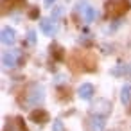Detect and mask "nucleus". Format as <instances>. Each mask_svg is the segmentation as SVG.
Segmentation results:
<instances>
[{
	"label": "nucleus",
	"mask_w": 131,
	"mask_h": 131,
	"mask_svg": "<svg viewBox=\"0 0 131 131\" xmlns=\"http://www.w3.org/2000/svg\"><path fill=\"white\" fill-rule=\"evenodd\" d=\"M38 15H40V11H38V9H32V11L29 13V16H31V18H38Z\"/></svg>",
	"instance_id": "obj_16"
},
{
	"label": "nucleus",
	"mask_w": 131,
	"mask_h": 131,
	"mask_svg": "<svg viewBox=\"0 0 131 131\" xmlns=\"http://www.w3.org/2000/svg\"><path fill=\"white\" fill-rule=\"evenodd\" d=\"M131 7L129 0H106L104 4V11H106V16L115 20V18H120L124 13H127Z\"/></svg>",
	"instance_id": "obj_1"
},
{
	"label": "nucleus",
	"mask_w": 131,
	"mask_h": 131,
	"mask_svg": "<svg viewBox=\"0 0 131 131\" xmlns=\"http://www.w3.org/2000/svg\"><path fill=\"white\" fill-rule=\"evenodd\" d=\"M54 2H56V0H43V6H45V7H50Z\"/></svg>",
	"instance_id": "obj_17"
},
{
	"label": "nucleus",
	"mask_w": 131,
	"mask_h": 131,
	"mask_svg": "<svg viewBox=\"0 0 131 131\" xmlns=\"http://www.w3.org/2000/svg\"><path fill=\"white\" fill-rule=\"evenodd\" d=\"M77 95H79V99H83V101L92 99V95H93V84L83 83V84L79 86V90H77Z\"/></svg>",
	"instance_id": "obj_8"
},
{
	"label": "nucleus",
	"mask_w": 131,
	"mask_h": 131,
	"mask_svg": "<svg viewBox=\"0 0 131 131\" xmlns=\"http://www.w3.org/2000/svg\"><path fill=\"white\" fill-rule=\"evenodd\" d=\"M75 13H81L86 24H92V22L97 18V11L93 9V6H88L86 2H79V4L75 6Z\"/></svg>",
	"instance_id": "obj_5"
},
{
	"label": "nucleus",
	"mask_w": 131,
	"mask_h": 131,
	"mask_svg": "<svg viewBox=\"0 0 131 131\" xmlns=\"http://www.w3.org/2000/svg\"><path fill=\"white\" fill-rule=\"evenodd\" d=\"M45 101V88L40 83H31L25 90V104L27 108L31 106H38Z\"/></svg>",
	"instance_id": "obj_2"
},
{
	"label": "nucleus",
	"mask_w": 131,
	"mask_h": 131,
	"mask_svg": "<svg viewBox=\"0 0 131 131\" xmlns=\"http://www.w3.org/2000/svg\"><path fill=\"white\" fill-rule=\"evenodd\" d=\"M0 40H2L4 45H13V43L16 41V32H15V29L4 27V29H2V34H0Z\"/></svg>",
	"instance_id": "obj_7"
},
{
	"label": "nucleus",
	"mask_w": 131,
	"mask_h": 131,
	"mask_svg": "<svg viewBox=\"0 0 131 131\" xmlns=\"http://www.w3.org/2000/svg\"><path fill=\"white\" fill-rule=\"evenodd\" d=\"M40 29L43 31V34H47V36H54V34L58 32V22L52 20V18H45V20L40 22Z\"/></svg>",
	"instance_id": "obj_6"
},
{
	"label": "nucleus",
	"mask_w": 131,
	"mask_h": 131,
	"mask_svg": "<svg viewBox=\"0 0 131 131\" xmlns=\"http://www.w3.org/2000/svg\"><path fill=\"white\" fill-rule=\"evenodd\" d=\"M50 52L54 54V58H56V59H61V50H59V47H58V45H52V47H50Z\"/></svg>",
	"instance_id": "obj_12"
},
{
	"label": "nucleus",
	"mask_w": 131,
	"mask_h": 131,
	"mask_svg": "<svg viewBox=\"0 0 131 131\" xmlns=\"http://www.w3.org/2000/svg\"><path fill=\"white\" fill-rule=\"evenodd\" d=\"M52 131H63V122H61V120H54Z\"/></svg>",
	"instance_id": "obj_15"
},
{
	"label": "nucleus",
	"mask_w": 131,
	"mask_h": 131,
	"mask_svg": "<svg viewBox=\"0 0 131 131\" xmlns=\"http://www.w3.org/2000/svg\"><path fill=\"white\" fill-rule=\"evenodd\" d=\"M120 102L124 106H127L131 102V84H124L120 90Z\"/></svg>",
	"instance_id": "obj_11"
},
{
	"label": "nucleus",
	"mask_w": 131,
	"mask_h": 131,
	"mask_svg": "<svg viewBox=\"0 0 131 131\" xmlns=\"http://www.w3.org/2000/svg\"><path fill=\"white\" fill-rule=\"evenodd\" d=\"M31 120H34V122H38V124H43V122H47V120H49V113H47L45 110L36 108V110L31 113Z\"/></svg>",
	"instance_id": "obj_10"
},
{
	"label": "nucleus",
	"mask_w": 131,
	"mask_h": 131,
	"mask_svg": "<svg viewBox=\"0 0 131 131\" xmlns=\"http://www.w3.org/2000/svg\"><path fill=\"white\" fill-rule=\"evenodd\" d=\"M92 115H99V117H106L111 113V102L108 99H95L92 108H90Z\"/></svg>",
	"instance_id": "obj_4"
},
{
	"label": "nucleus",
	"mask_w": 131,
	"mask_h": 131,
	"mask_svg": "<svg viewBox=\"0 0 131 131\" xmlns=\"http://www.w3.org/2000/svg\"><path fill=\"white\" fill-rule=\"evenodd\" d=\"M104 127H106L104 117H99V115H92L90 117V129L92 131H104Z\"/></svg>",
	"instance_id": "obj_9"
},
{
	"label": "nucleus",
	"mask_w": 131,
	"mask_h": 131,
	"mask_svg": "<svg viewBox=\"0 0 131 131\" xmlns=\"http://www.w3.org/2000/svg\"><path fill=\"white\" fill-rule=\"evenodd\" d=\"M27 40H29V43L36 45V32H34V31H29V32H27Z\"/></svg>",
	"instance_id": "obj_14"
},
{
	"label": "nucleus",
	"mask_w": 131,
	"mask_h": 131,
	"mask_svg": "<svg viewBox=\"0 0 131 131\" xmlns=\"http://www.w3.org/2000/svg\"><path fill=\"white\" fill-rule=\"evenodd\" d=\"M22 59L20 50H4L2 52V68L4 70H13Z\"/></svg>",
	"instance_id": "obj_3"
},
{
	"label": "nucleus",
	"mask_w": 131,
	"mask_h": 131,
	"mask_svg": "<svg viewBox=\"0 0 131 131\" xmlns=\"http://www.w3.org/2000/svg\"><path fill=\"white\" fill-rule=\"evenodd\" d=\"M63 13H65V9H63V7H56V9L52 11V20H56V18H58V16H61Z\"/></svg>",
	"instance_id": "obj_13"
}]
</instances>
